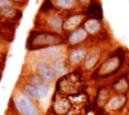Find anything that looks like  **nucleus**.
Segmentation results:
<instances>
[{"label": "nucleus", "instance_id": "obj_8", "mask_svg": "<svg viewBox=\"0 0 129 115\" xmlns=\"http://www.w3.org/2000/svg\"><path fill=\"white\" fill-rule=\"evenodd\" d=\"M127 94H112L104 108L110 115H117L127 107Z\"/></svg>", "mask_w": 129, "mask_h": 115}, {"label": "nucleus", "instance_id": "obj_12", "mask_svg": "<svg viewBox=\"0 0 129 115\" xmlns=\"http://www.w3.org/2000/svg\"><path fill=\"white\" fill-rule=\"evenodd\" d=\"M35 74L38 75L46 84L52 83L56 79L53 66L46 61H39L35 65Z\"/></svg>", "mask_w": 129, "mask_h": 115}, {"label": "nucleus", "instance_id": "obj_9", "mask_svg": "<svg viewBox=\"0 0 129 115\" xmlns=\"http://www.w3.org/2000/svg\"><path fill=\"white\" fill-rule=\"evenodd\" d=\"M87 15L84 11H75L68 14L63 22V33L67 35L75 29L81 27L86 20Z\"/></svg>", "mask_w": 129, "mask_h": 115}, {"label": "nucleus", "instance_id": "obj_18", "mask_svg": "<svg viewBox=\"0 0 129 115\" xmlns=\"http://www.w3.org/2000/svg\"><path fill=\"white\" fill-rule=\"evenodd\" d=\"M52 1L56 10L67 11V12L81 11L77 0H52Z\"/></svg>", "mask_w": 129, "mask_h": 115}, {"label": "nucleus", "instance_id": "obj_17", "mask_svg": "<svg viewBox=\"0 0 129 115\" xmlns=\"http://www.w3.org/2000/svg\"><path fill=\"white\" fill-rule=\"evenodd\" d=\"M53 69L55 72L56 78H60L69 73V69L71 68L68 63V58L66 55H59L53 61Z\"/></svg>", "mask_w": 129, "mask_h": 115}, {"label": "nucleus", "instance_id": "obj_21", "mask_svg": "<svg viewBox=\"0 0 129 115\" xmlns=\"http://www.w3.org/2000/svg\"><path fill=\"white\" fill-rule=\"evenodd\" d=\"M77 1H78V5H79L80 10L85 12L93 3H95L98 0H77Z\"/></svg>", "mask_w": 129, "mask_h": 115}, {"label": "nucleus", "instance_id": "obj_14", "mask_svg": "<svg viewBox=\"0 0 129 115\" xmlns=\"http://www.w3.org/2000/svg\"><path fill=\"white\" fill-rule=\"evenodd\" d=\"M112 90L110 87L102 85L99 86L98 90H97V94L95 97V102H94V109L97 108H104L105 105L107 104L108 100L110 99V97L112 96Z\"/></svg>", "mask_w": 129, "mask_h": 115}, {"label": "nucleus", "instance_id": "obj_15", "mask_svg": "<svg viewBox=\"0 0 129 115\" xmlns=\"http://www.w3.org/2000/svg\"><path fill=\"white\" fill-rule=\"evenodd\" d=\"M0 14H1L2 18L6 21L17 22L20 20V18L22 16V10L15 5H9V6H5V7H1Z\"/></svg>", "mask_w": 129, "mask_h": 115}, {"label": "nucleus", "instance_id": "obj_23", "mask_svg": "<svg viewBox=\"0 0 129 115\" xmlns=\"http://www.w3.org/2000/svg\"><path fill=\"white\" fill-rule=\"evenodd\" d=\"M95 113H96V115H110L105 110V108H97V109H95Z\"/></svg>", "mask_w": 129, "mask_h": 115}, {"label": "nucleus", "instance_id": "obj_6", "mask_svg": "<svg viewBox=\"0 0 129 115\" xmlns=\"http://www.w3.org/2000/svg\"><path fill=\"white\" fill-rule=\"evenodd\" d=\"M41 15H44L43 17H40L39 21L40 24L38 26L39 29L42 30H50L58 33L63 34V22L66 16L59 13H38Z\"/></svg>", "mask_w": 129, "mask_h": 115}, {"label": "nucleus", "instance_id": "obj_22", "mask_svg": "<svg viewBox=\"0 0 129 115\" xmlns=\"http://www.w3.org/2000/svg\"><path fill=\"white\" fill-rule=\"evenodd\" d=\"M11 2L13 3V5L20 8V7L26 6V4L28 3V0H11Z\"/></svg>", "mask_w": 129, "mask_h": 115}, {"label": "nucleus", "instance_id": "obj_5", "mask_svg": "<svg viewBox=\"0 0 129 115\" xmlns=\"http://www.w3.org/2000/svg\"><path fill=\"white\" fill-rule=\"evenodd\" d=\"M82 26L88 32L91 39L95 42L110 39L108 28L106 27V24L103 19L87 17Z\"/></svg>", "mask_w": 129, "mask_h": 115}, {"label": "nucleus", "instance_id": "obj_26", "mask_svg": "<svg viewBox=\"0 0 129 115\" xmlns=\"http://www.w3.org/2000/svg\"><path fill=\"white\" fill-rule=\"evenodd\" d=\"M4 48H5V43H4V40H3L2 38H0V53L5 52V51H4Z\"/></svg>", "mask_w": 129, "mask_h": 115}, {"label": "nucleus", "instance_id": "obj_4", "mask_svg": "<svg viewBox=\"0 0 129 115\" xmlns=\"http://www.w3.org/2000/svg\"><path fill=\"white\" fill-rule=\"evenodd\" d=\"M56 92L73 96L85 92V81L82 72L74 71L58 78L55 85Z\"/></svg>", "mask_w": 129, "mask_h": 115}, {"label": "nucleus", "instance_id": "obj_24", "mask_svg": "<svg viewBox=\"0 0 129 115\" xmlns=\"http://www.w3.org/2000/svg\"><path fill=\"white\" fill-rule=\"evenodd\" d=\"M9 5H13L11 0H0V8L5 7V6H9Z\"/></svg>", "mask_w": 129, "mask_h": 115}, {"label": "nucleus", "instance_id": "obj_10", "mask_svg": "<svg viewBox=\"0 0 129 115\" xmlns=\"http://www.w3.org/2000/svg\"><path fill=\"white\" fill-rule=\"evenodd\" d=\"M89 40H91L90 35L84 29L83 26L75 29L74 31L67 34V45L69 47L79 46L82 44H86Z\"/></svg>", "mask_w": 129, "mask_h": 115}, {"label": "nucleus", "instance_id": "obj_2", "mask_svg": "<svg viewBox=\"0 0 129 115\" xmlns=\"http://www.w3.org/2000/svg\"><path fill=\"white\" fill-rule=\"evenodd\" d=\"M128 60L127 49L122 45H116L100 66L91 74V78L96 81L114 79L123 72Z\"/></svg>", "mask_w": 129, "mask_h": 115}, {"label": "nucleus", "instance_id": "obj_28", "mask_svg": "<svg viewBox=\"0 0 129 115\" xmlns=\"http://www.w3.org/2000/svg\"><path fill=\"white\" fill-rule=\"evenodd\" d=\"M126 115H129V110H127V113H126Z\"/></svg>", "mask_w": 129, "mask_h": 115}, {"label": "nucleus", "instance_id": "obj_7", "mask_svg": "<svg viewBox=\"0 0 129 115\" xmlns=\"http://www.w3.org/2000/svg\"><path fill=\"white\" fill-rule=\"evenodd\" d=\"M93 43V42H92ZM91 43V44H92ZM90 45L88 44H82L79 46L70 47L68 51V63L71 68H79L82 66L88 51L90 48Z\"/></svg>", "mask_w": 129, "mask_h": 115}, {"label": "nucleus", "instance_id": "obj_3", "mask_svg": "<svg viewBox=\"0 0 129 115\" xmlns=\"http://www.w3.org/2000/svg\"><path fill=\"white\" fill-rule=\"evenodd\" d=\"M25 45L27 50L30 51L54 46H64L67 45V35L50 30L32 29L28 34Z\"/></svg>", "mask_w": 129, "mask_h": 115}, {"label": "nucleus", "instance_id": "obj_1", "mask_svg": "<svg viewBox=\"0 0 129 115\" xmlns=\"http://www.w3.org/2000/svg\"><path fill=\"white\" fill-rule=\"evenodd\" d=\"M90 108L91 102L86 92L73 96L55 92L50 110L53 115H87Z\"/></svg>", "mask_w": 129, "mask_h": 115}, {"label": "nucleus", "instance_id": "obj_16", "mask_svg": "<svg viewBox=\"0 0 129 115\" xmlns=\"http://www.w3.org/2000/svg\"><path fill=\"white\" fill-rule=\"evenodd\" d=\"M27 81L30 82L31 84H33L36 87L37 90V96L38 99H42L44 97H46L47 93H48V87L47 84L36 74H32L27 78Z\"/></svg>", "mask_w": 129, "mask_h": 115}, {"label": "nucleus", "instance_id": "obj_25", "mask_svg": "<svg viewBox=\"0 0 129 115\" xmlns=\"http://www.w3.org/2000/svg\"><path fill=\"white\" fill-rule=\"evenodd\" d=\"M5 58H6L5 52L0 53V68H1V69L3 68V66H4V64H5Z\"/></svg>", "mask_w": 129, "mask_h": 115}, {"label": "nucleus", "instance_id": "obj_27", "mask_svg": "<svg viewBox=\"0 0 129 115\" xmlns=\"http://www.w3.org/2000/svg\"><path fill=\"white\" fill-rule=\"evenodd\" d=\"M127 110H129V95H128V102H127V107H126Z\"/></svg>", "mask_w": 129, "mask_h": 115}, {"label": "nucleus", "instance_id": "obj_11", "mask_svg": "<svg viewBox=\"0 0 129 115\" xmlns=\"http://www.w3.org/2000/svg\"><path fill=\"white\" fill-rule=\"evenodd\" d=\"M113 94H127L129 93V73L123 71L116 78L113 79V82L110 86Z\"/></svg>", "mask_w": 129, "mask_h": 115}, {"label": "nucleus", "instance_id": "obj_19", "mask_svg": "<svg viewBox=\"0 0 129 115\" xmlns=\"http://www.w3.org/2000/svg\"><path fill=\"white\" fill-rule=\"evenodd\" d=\"M87 17H94V18H99V19H103V10H102V6L101 3L98 1H96L95 3H93L86 11H85Z\"/></svg>", "mask_w": 129, "mask_h": 115}, {"label": "nucleus", "instance_id": "obj_20", "mask_svg": "<svg viewBox=\"0 0 129 115\" xmlns=\"http://www.w3.org/2000/svg\"><path fill=\"white\" fill-rule=\"evenodd\" d=\"M21 93L24 97L30 99V100H34V99H37L38 96H37V90H36V87L31 84L30 82L27 81V83H25L22 88H21Z\"/></svg>", "mask_w": 129, "mask_h": 115}, {"label": "nucleus", "instance_id": "obj_13", "mask_svg": "<svg viewBox=\"0 0 129 115\" xmlns=\"http://www.w3.org/2000/svg\"><path fill=\"white\" fill-rule=\"evenodd\" d=\"M17 110L21 115H37V110L32 100L26 97H18L15 101Z\"/></svg>", "mask_w": 129, "mask_h": 115}]
</instances>
